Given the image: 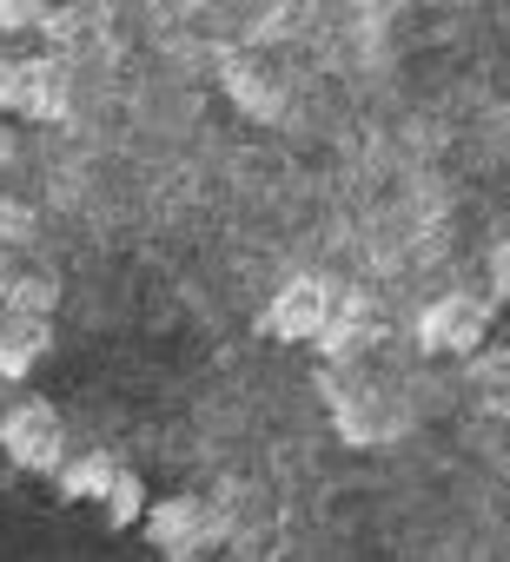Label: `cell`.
Returning a JSON list of instances; mask_svg holds the SVG:
<instances>
[{
  "label": "cell",
  "mask_w": 510,
  "mask_h": 562,
  "mask_svg": "<svg viewBox=\"0 0 510 562\" xmlns=\"http://www.w3.org/2000/svg\"><path fill=\"white\" fill-rule=\"evenodd\" d=\"M484 338H490V299H477V292H444L418 312V351H431V358L470 364L484 351Z\"/></svg>",
  "instance_id": "cell-4"
},
{
  "label": "cell",
  "mask_w": 510,
  "mask_h": 562,
  "mask_svg": "<svg viewBox=\"0 0 510 562\" xmlns=\"http://www.w3.org/2000/svg\"><path fill=\"white\" fill-rule=\"evenodd\" d=\"M14 67H21V60L0 54V113H8V100H14Z\"/></svg>",
  "instance_id": "cell-16"
},
{
  "label": "cell",
  "mask_w": 510,
  "mask_h": 562,
  "mask_svg": "<svg viewBox=\"0 0 510 562\" xmlns=\"http://www.w3.org/2000/svg\"><path fill=\"white\" fill-rule=\"evenodd\" d=\"M372 345H378V312H372V299H365V292H339V318H332V325H325V338H319L325 371L358 364Z\"/></svg>",
  "instance_id": "cell-6"
},
{
  "label": "cell",
  "mask_w": 510,
  "mask_h": 562,
  "mask_svg": "<svg viewBox=\"0 0 510 562\" xmlns=\"http://www.w3.org/2000/svg\"><path fill=\"white\" fill-rule=\"evenodd\" d=\"M8 113L21 120H67L74 113V87H67V60L60 54H34L14 67V100Z\"/></svg>",
  "instance_id": "cell-5"
},
{
  "label": "cell",
  "mask_w": 510,
  "mask_h": 562,
  "mask_svg": "<svg viewBox=\"0 0 510 562\" xmlns=\"http://www.w3.org/2000/svg\"><path fill=\"white\" fill-rule=\"evenodd\" d=\"M503 120H510V113H503Z\"/></svg>",
  "instance_id": "cell-19"
},
{
  "label": "cell",
  "mask_w": 510,
  "mask_h": 562,
  "mask_svg": "<svg viewBox=\"0 0 510 562\" xmlns=\"http://www.w3.org/2000/svg\"><path fill=\"white\" fill-rule=\"evenodd\" d=\"M503 417H510V397H503Z\"/></svg>",
  "instance_id": "cell-18"
},
{
  "label": "cell",
  "mask_w": 510,
  "mask_h": 562,
  "mask_svg": "<svg viewBox=\"0 0 510 562\" xmlns=\"http://www.w3.org/2000/svg\"><path fill=\"white\" fill-rule=\"evenodd\" d=\"M107 529H133V522H146V509H153V496H146V483H140V470H120V483L107 490Z\"/></svg>",
  "instance_id": "cell-11"
},
{
  "label": "cell",
  "mask_w": 510,
  "mask_h": 562,
  "mask_svg": "<svg viewBox=\"0 0 510 562\" xmlns=\"http://www.w3.org/2000/svg\"><path fill=\"white\" fill-rule=\"evenodd\" d=\"M219 87H225V100H232L245 120H286V93H279V80H273L259 60L225 54V60H219Z\"/></svg>",
  "instance_id": "cell-7"
},
{
  "label": "cell",
  "mask_w": 510,
  "mask_h": 562,
  "mask_svg": "<svg viewBox=\"0 0 510 562\" xmlns=\"http://www.w3.org/2000/svg\"><path fill=\"white\" fill-rule=\"evenodd\" d=\"M8 166H14V126L0 120V172H8Z\"/></svg>",
  "instance_id": "cell-17"
},
{
  "label": "cell",
  "mask_w": 510,
  "mask_h": 562,
  "mask_svg": "<svg viewBox=\"0 0 510 562\" xmlns=\"http://www.w3.org/2000/svg\"><path fill=\"white\" fill-rule=\"evenodd\" d=\"M27 238H34V205L0 192V245H27Z\"/></svg>",
  "instance_id": "cell-14"
},
{
  "label": "cell",
  "mask_w": 510,
  "mask_h": 562,
  "mask_svg": "<svg viewBox=\"0 0 510 562\" xmlns=\"http://www.w3.org/2000/svg\"><path fill=\"white\" fill-rule=\"evenodd\" d=\"M54 299H60V285H54L47 271L0 278V318H54Z\"/></svg>",
  "instance_id": "cell-10"
},
{
  "label": "cell",
  "mask_w": 510,
  "mask_h": 562,
  "mask_svg": "<svg viewBox=\"0 0 510 562\" xmlns=\"http://www.w3.org/2000/svg\"><path fill=\"white\" fill-rule=\"evenodd\" d=\"M332 318H339V285L319 278V271H299V278H286V285L273 292V305H266L259 325L279 345H319Z\"/></svg>",
  "instance_id": "cell-2"
},
{
  "label": "cell",
  "mask_w": 510,
  "mask_h": 562,
  "mask_svg": "<svg viewBox=\"0 0 510 562\" xmlns=\"http://www.w3.org/2000/svg\"><path fill=\"white\" fill-rule=\"evenodd\" d=\"M146 542L166 555V562H199L206 549H219L225 542V509L219 503H206V496H159L153 509H146Z\"/></svg>",
  "instance_id": "cell-1"
},
{
  "label": "cell",
  "mask_w": 510,
  "mask_h": 562,
  "mask_svg": "<svg viewBox=\"0 0 510 562\" xmlns=\"http://www.w3.org/2000/svg\"><path fill=\"white\" fill-rule=\"evenodd\" d=\"M120 470H126V463H120L113 450H87V457H67V470H60L54 483H60L67 503H107V490L120 483Z\"/></svg>",
  "instance_id": "cell-9"
},
{
  "label": "cell",
  "mask_w": 510,
  "mask_h": 562,
  "mask_svg": "<svg viewBox=\"0 0 510 562\" xmlns=\"http://www.w3.org/2000/svg\"><path fill=\"white\" fill-rule=\"evenodd\" d=\"M0 450H8V463L27 470V476H60L67 470V424H60V411L41 404V397L14 404L8 417H0Z\"/></svg>",
  "instance_id": "cell-3"
},
{
  "label": "cell",
  "mask_w": 510,
  "mask_h": 562,
  "mask_svg": "<svg viewBox=\"0 0 510 562\" xmlns=\"http://www.w3.org/2000/svg\"><path fill=\"white\" fill-rule=\"evenodd\" d=\"M54 351V318H0V378H27Z\"/></svg>",
  "instance_id": "cell-8"
},
{
  "label": "cell",
  "mask_w": 510,
  "mask_h": 562,
  "mask_svg": "<svg viewBox=\"0 0 510 562\" xmlns=\"http://www.w3.org/2000/svg\"><path fill=\"white\" fill-rule=\"evenodd\" d=\"M484 271H490V299H510V232H503V238L490 245Z\"/></svg>",
  "instance_id": "cell-15"
},
{
  "label": "cell",
  "mask_w": 510,
  "mask_h": 562,
  "mask_svg": "<svg viewBox=\"0 0 510 562\" xmlns=\"http://www.w3.org/2000/svg\"><path fill=\"white\" fill-rule=\"evenodd\" d=\"M60 0H0V34H41Z\"/></svg>",
  "instance_id": "cell-12"
},
{
  "label": "cell",
  "mask_w": 510,
  "mask_h": 562,
  "mask_svg": "<svg viewBox=\"0 0 510 562\" xmlns=\"http://www.w3.org/2000/svg\"><path fill=\"white\" fill-rule=\"evenodd\" d=\"M87 27H93V14L80 8V0H67V8H54V14H47V27H41V34H47L54 47H80V41H87Z\"/></svg>",
  "instance_id": "cell-13"
}]
</instances>
